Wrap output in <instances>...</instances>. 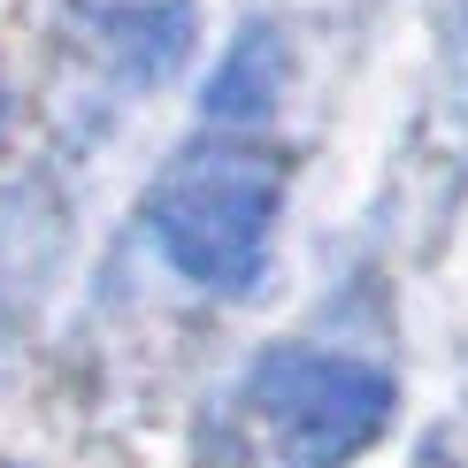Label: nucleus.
<instances>
[{"mask_svg": "<svg viewBox=\"0 0 468 468\" xmlns=\"http://www.w3.org/2000/svg\"><path fill=\"white\" fill-rule=\"evenodd\" d=\"M269 223H277V169L246 146L185 154L146 200V230L169 269L207 292H246L261 277Z\"/></svg>", "mask_w": 468, "mask_h": 468, "instance_id": "obj_1", "label": "nucleus"}, {"mask_svg": "<svg viewBox=\"0 0 468 468\" xmlns=\"http://www.w3.org/2000/svg\"><path fill=\"white\" fill-rule=\"evenodd\" d=\"M246 407L261 415L284 468H346L392 422V377L338 354H269L246 384Z\"/></svg>", "mask_w": 468, "mask_h": 468, "instance_id": "obj_2", "label": "nucleus"}, {"mask_svg": "<svg viewBox=\"0 0 468 468\" xmlns=\"http://www.w3.org/2000/svg\"><path fill=\"white\" fill-rule=\"evenodd\" d=\"M92 31L131 77H169L185 54V0H85Z\"/></svg>", "mask_w": 468, "mask_h": 468, "instance_id": "obj_3", "label": "nucleus"}, {"mask_svg": "<svg viewBox=\"0 0 468 468\" xmlns=\"http://www.w3.org/2000/svg\"><path fill=\"white\" fill-rule=\"evenodd\" d=\"M277 92H284V38L246 24L207 77V123H261L277 108Z\"/></svg>", "mask_w": 468, "mask_h": 468, "instance_id": "obj_4", "label": "nucleus"}, {"mask_svg": "<svg viewBox=\"0 0 468 468\" xmlns=\"http://www.w3.org/2000/svg\"><path fill=\"white\" fill-rule=\"evenodd\" d=\"M0 131H8V92H0Z\"/></svg>", "mask_w": 468, "mask_h": 468, "instance_id": "obj_5", "label": "nucleus"}]
</instances>
